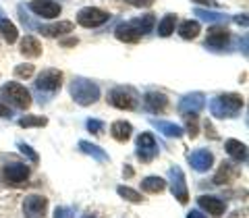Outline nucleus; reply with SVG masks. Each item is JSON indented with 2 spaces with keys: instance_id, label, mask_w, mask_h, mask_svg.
Instances as JSON below:
<instances>
[{
  "instance_id": "43",
  "label": "nucleus",
  "mask_w": 249,
  "mask_h": 218,
  "mask_svg": "<svg viewBox=\"0 0 249 218\" xmlns=\"http://www.w3.org/2000/svg\"><path fill=\"white\" fill-rule=\"evenodd\" d=\"M123 175H124V177H133V168H129V166H127V168L123 170Z\"/></svg>"
},
{
  "instance_id": "16",
  "label": "nucleus",
  "mask_w": 249,
  "mask_h": 218,
  "mask_svg": "<svg viewBox=\"0 0 249 218\" xmlns=\"http://www.w3.org/2000/svg\"><path fill=\"white\" fill-rule=\"evenodd\" d=\"M114 36H116V40H121L124 44H135V42H139V37H142L139 29L133 25V21L121 23V25L114 29Z\"/></svg>"
},
{
  "instance_id": "4",
  "label": "nucleus",
  "mask_w": 249,
  "mask_h": 218,
  "mask_svg": "<svg viewBox=\"0 0 249 218\" xmlns=\"http://www.w3.org/2000/svg\"><path fill=\"white\" fill-rule=\"evenodd\" d=\"M108 102L119 110H135L139 106V93L133 88H114L108 96Z\"/></svg>"
},
{
  "instance_id": "42",
  "label": "nucleus",
  "mask_w": 249,
  "mask_h": 218,
  "mask_svg": "<svg viewBox=\"0 0 249 218\" xmlns=\"http://www.w3.org/2000/svg\"><path fill=\"white\" fill-rule=\"evenodd\" d=\"M77 44V37H71V40H65L62 42V46H75Z\"/></svg>"
},
{
  "instance_id": "25",
  "label": "nucleus",
  "mask_w": 249,
  "mask_h": 218,
  "mask_svg": "<svg viewBox=\"0 0 249 218\" xmlns=\"http://www.w3.org/2000/svg\"><path fill=\"white\" fill-rule=\"evenodd\" d=\"M199 23L197 21H183L181 25H178V36L183 37V40H196V37L199 36Z\"/></svg>"
},
{
  "instance_id": "45",
  "label": "nucleus",
  "mask_w": 249,
  "mask_h": 218,
  "mask_svg": "<svg viewBox=\"0 0 249 218\" xmlns=\"http://www.w3.org/2000/svg\"><path fill=\"white\" fill-rule=\"evenodd\" d=\"M81 218H96V216H93V214H85V216H81Z\"/></svg>"
},
{
  "instance_id": "6",
  "label": "nucleus",
  "mask_w": 249,
  "mask_h": 218,
  "mask_svg": "<svg viewBox=\"0 0 249 218\" xmlns=\"http://www.w3.org/2000/svg\"><path fill=\"white\" fill-rule=\"evenodd\" d=\"M170 177V191H173L175 200H178L181 204H187L189 201V191H187V183H185V173L181 170V166H170L168 170Z\"/></svg>"
},
{
  "instance_id": "34",
  "label": "nucleus",
  "mask_w": 249,
  "mask_h": 218,
  "mask_svg": "<svg viewBox=\"0 0 249 218\" xmlns=\"http://www.w3.org/2000/svg\"><path fill=\"white\" fill-rule=\"evenodd\" d=\"M34 71H36L34 65H19V67H15V75H17L19 79H29V77L34 75Z\"/></svg>"
},
{
  "instance_id": "1",
  "label": "nucleus",
  "mask_w": 249,
  "mask_h": 218,
  "mask_svg": "<svg viewBox=\"0 0 249 218\" xmlns=\"http://www.w3.org/2000/svg\"><path fill=\"white\" fill-rule=\"evenodd\" d=\"M243 104L245 100L239 93H222V96H216L210 100V112L216 119H232L243 108Z\"/></svg>"
},
{
  "instance_id": "9",
  "label": "nucleus",
  "mask_w": 249,
  "mask_h": 218,
  "mask_svg": "<svg viewBox=\"0 0 249 218\" xmlns=\"http://www.w3.org/2000/svg\"><path fill=\"white\" fill-rule=\"evenodd\" d=\"M158 154V144L152 133H142L137 137V158L142 162H152Z\"/></svg>"
},
{
  "instance_id": "32",
  "label": "nucleus",
  "mask_w": 249,
  "mask_h": 218,
  "mask_svg": "<svg viewBox=\"0 0 249 218\" xmlns=\"http://www.w3.org/2000/svg\"><path fill=\"white\" fill-rule=\"evenodd\" d=\"M196 15H197V17H201L204 21H210V23H216V21H224V19H227V15L214 13V11H204V9H196Z\"/></svg>"
},
{
  "instance_id": "41",
  "label": "nucleus",
  "mask_w": 249,
  "mask_h": 218,
  "mask_svg": "<svg viewBox=\"0 0 249 218\" xmlns=\"http://www.w3.org/2000/svg\"><path fill=\"white\" fill-rule=\"evenodd\" d=\"M235 21L239 23V25H243V27H247V15H239V17H235Z\"/></svg>"
},
{
  "instance_id": "10",
  "label": "nucleus",
  "mask_w": 249,
  "mask_h": 218,
  "mask_svg": "<svg viewBox=\"0 0 249 218\" xmlns=\"http://www.w3.org/2000/svg\"><path fill=\"white\" fill-rule=\"evenodd\" d=\"M29 9L34 11L37 17H44V19H56L62 6L58 2H54V0H31L29 2Z\"/></svg>"
},
{
  "instance_id": "5",
  "label": "nucleus",
  "mask_w": 249,
  "mask_h": 218,
  "mask_svg": "<svg viewBox=\"0 0 249 218\" xmlns=\"http://www.w3.org/2000/svg\"><path fill=\"white\" fill-rule=\"evenodd\" d=\"M110 19V15L102 9H96V6H85L77 13V23L81 27H88V29H93V27H100Z\"/></svg>"
},
{
  "instance_id": "21",
  "label": "nucleus",
  "mask_w": 249,
  "mask_h": 218,
  "mask_svg": "<svg viewBox=\"0 0 249 218\" xmlns=\"http://www.w3.org/2000/svg\"><path fill=\"white\" fill-rule=\"evenodd\" d=\"M224 150H227V154L231 156L232 160H237V162H245L247 160V145L237 142V139H227Z\"/></svg>"
},
{
  "instance_id": "36",
  "label": "nucleus",
  "mask_w": 249,
  "mask_h": 218,
  "mask_svg": "<svg viewBox=\"0 0 249 218\" xmlns=\"http://www.w3.org/2000/svg\"><path fill=\"white\" fill-rule=\"evenodd\" d=\"M17 147H19V152H21L23 156H27V158H29L31 162H37V160H40V156H37L34 150H31V147H29L27 144H19Z\"/></svg>"
},
{
  "instance_id": "17",
  "label": "nucleus",
  "mask_w": 249,
  "mask_h": 218,
  "mask_svg": "<svg viewBox=\"0 0 249 218\" xmlns=\"http://www.w3.org/2000/svg\"><path fill=\"white\" fill-rule=\"evenodd\" d=\"M197 204H199L201 210H206V212L212 214V216H222L224 210H227L224 201L218 200V198H214V196H199V198H197Z\"/></svg>"
},
{
  "instance_id": "30",
  "label": "nucleus",
  "mask_w": 249,
  "mask_h": 218,
  "mask_svg": "<svg viewBox=\"0 0 249 218\" xmlns=\"http://www.w3.org/2000/svg\"><path fill=\"white\" fill-rule=\"evenodd\" d=\"M48 125V119L46 116H34V114H29V116H23V119H19V127L23 129H29V127H46Z\"/></svg>"
},
{
  "instance_id": "14",
  "label": "nucleus",
  "mask_w": 249,
  "mask_h": 218,
  "mask_svg": "<svg viewBox=\"0 0 249 218\" xmlns=\"http://www.w3.org/2000/svg\"><path fill=\"white\" fill-rule=\"evenodd\" d=\"M2 177L6 185H21L29 177V166L27 164H6L2 170Z\"/></svg>"
},
{
  "instance_id": "33",
  "label": "nucleus",
  "mask_w": 249,
  "mask_h": 218,
  "mask_svg": "<svg viewBox=\"0 0 249 218\" xmlns=\"http://www.w3.org/2000/svg\"><path fill=\"white\" fill-rule=\"evenodd\" d=\"M185 121H187V133L193 139L197 135V114H185Z\"/></svg>"
},
{
  "instance_id": "39",
  "label": "nucleus",
  "mask_w": 249,
  "mask_h": 218,
  "mask_svg": "<svg viewBox=\"0 0 249 218\" xmlns=\"http://www.w3.org/2000/svg\"><path fill=\"white\" fill-rule=\"evenodd\" d=\"M124 2H129L131 6H139V9H142V6H150L154 0H124Z\"/></svg>"
},
{
  "instance_id": "29",
  "label": "nucleus",
  "mask_w": 249,
  "mask_h": 218,
  "mask_svg": "<svg viewBox=\"0 0 249 218\" xmlns=\"http://www.w3.org/2000/svg\"><path fill=\"white\" fill-rule=\"evenodd\" d=\"M133 25L139 29V34H142V36L150 34V31L154 29V15H143V17L133 19Z\"/></svg>"
},
{
  "instance_id": "8",
  "label": "nucleus",
  "mask_w": 249,
  "mask_h": 218,
  "mask_svg": "<svg viewBox=\"0 0 249 218\" xmlns=\"http://www.w3.org/2000/svg\"><path fill=\"white\" fill-rule=\"evenodd\" d=\"M206 106V96L201 91H191L178 100V112L181 114H197Z\"/></svg>"
},
{
  "instance_id": "31",
  "label": "nucleus",
  "mask_w": 249,
  "mask_h": 218,
  "mask_svg": "<svg viewBox=\"0 0 249 218\" xmlns=\"http://www.w3.org/2000/svg\"><path fill=\"white\" fill-rule=\"evenodd\" d=\"M116 193L123 198V200H127V201H131V204H139L143 198H142V193L139 191H135V189H131V187H124V185H121L119 189H116Z\"/></svg>"
},
{
  "instance_id": "20",
  "label": "nucleus",
  "mask_w": 249,
  "mask_h": 218,
  "mask_svg": "<svg viewBox=\"0 0 249 218\" xmlns=\"http://www.w3.org/2000/svg\"><path fill=\"white\" fill-rule=\"evenodd\" d=\"M150 123L154 125L156 129L160 131L164 137H175V139H178V137H183V127H178V125H175V123H168V121H158V119H150Z\"/></svg>"
},
{
  "instance_id": "12",
  "label": "nucleus",
  "mask_w": 249,
  "mask_h": 218,
  "mask_svg": "<svg viewBox=\"0 0 249 218\" xmlns=\"http://www.w3.org/2000/svg\"><path fill=\"white\" fill-rule=\"evenodd\" d=\"M187 160H189V164L193 166V170H197V173H206V170L212 168L214 164V154L210 150H196L187 156Z\"/></svg>"
},
{
  "instance_id": "37",
  "label": "nucleus",
  "mask_w": 249,
  "mask_h": 218,
  "mask_svg": "<svg viewBox=\"0 0 249 218\" xmlns=\"http://www.w3.org/2000/svg\"><path fill=\"white\" fill-rule=\"evenodd\" d=\"M71 216H73L71 208H56V212H54V218H71Z\"/></svg>"
},
{
  "instance_id": "19",
  "label": "nucleus",
  "mask_w": 249,
  "mask_h": 218,
  "mask_svg": "<svg viewBox=\"0 0 249 218\" xmlns=\"http://www.w3.org/2000/svg\"><path fill=\"white\" fill-rule=\"evenodd\" d=\"M21 54H23V56H27V58L42 56V44H40V40L34 37V36H25L21 40Z\"/></svg>"
},
{
  "instance_id": "44",
  "label": "nucleus",
  "mask_w": 249,
  "mask_h": 218,
  "mask_svg": "<svg viewBox=\"0 0 249 218\" xmlns=\"http://www.w3.org/2000/svg\"><path fill=\"white\" fill-rule=\"evenodd\" d=\"M193 2H197V4H210L212 0H193Z\"/></svg>"
},
{
  "instance_id": "11",
  "label": "nucleus",
  "mask_w": 249,
  "mask_h": 218,
  "mask_svg": "<svg viewBox=\"0 0 249 218\" xmlns=\"http://www.w3.org/2000/svg\"><path fill=\"white\" fill-rule=\"evenodd\" d=\"M46 208H48V200L44 196H27L23 201V212L27 218H44Z\"/></svg>"
},
{
  "instance_id": "38",
  "label": "nucleus",
  "mask_w": 249,
  "mask_h": 218,
  "mask_svg": "<svg viewBox=\"0 0 249 218\" xmlns=\"http://www.w3.org/2000/svg\"><path fill=\"white\" fill-rule=\"evenodd\" d=\"M0 116H2V119H13V110L2 102V100H0Z\"/></svg>"
},
{
  "instance_id": "15",
  "label": "nucleus",
  "mask_w": 249,
  "mask_h": 218,
  "mask_svg": "<svg viewBox=\"0 0 249 218\" xmlns=\"http://www.w3.org/2000/svg\"><path fill=\"white\" fill-rule=\"evenodd\" d=\"M143 106L154 114L164 112L168 108V98L164 96V93H160V91H147L143 96Z\"/></svg>"
},
{
  "instance_id": "26",
  "label": "nucleus",
  "mask_w": 249,
  "mask_h": 218,
  "mask_svg": "<svg viewBox=\"0 0 249 218\" xmlns=\"http://www.w3.org/2000/svg\"><path fill=\"white\" fill-rule=\"evenodd\" d=\"M79 150H81L83 154L91 156V158H96L98 162H106V160H108V154H106V152H104L100 145H96V144H89V142H79Z\"/></svg>"
},
{
  "instance_id": "27",
  "label": "nucleus",
  "mask_w": 249,
  "mask_h": 218,
  "mask_svg": "<svg viewBox=\"0 0 249 218\" xmlns=\"http://www.w3.org/2000/svg\"><path fill=\"white\" fill-rule=\"evenodd\" d=\"M175 25H177V15H173V13L166 15V17L158 23V36H160V37L173 36V34H175Z\"/></svg>"
},
{
  "instance_id": "2",
  "label": "nucleus",
  "mask_w": 249,
  "mask_h": 218,
  "mask_svg": "<svg viewBox=\"0 0 249 218\" xmlns=\"http://www.w3.org/2000/svg\"><path fill=\"white\" fill-rule=\"evenodd\" d=\"M71 98L79 106H91L100 100V88L91 79L75 77V79L71 81Z\"/></svg>"
},
{
  "instance_id": "28",
  "label": "nucleus",
  "mask_w": 249,
  "mask_h": 218,
  "mask_svg": "<svg viewBox=\"0 0 249 218\" xmlns=\"http://www.w3.org/2000/svg\"><path fill=\"white\" fill-rule=\"evenodd\" d=\"M0 34L4 36V40L9 44H15V42H17V37H19L17 27H15L9 19H2V17H0Z\"/></svg>"
},
{
  "instance_id": "22",
  "label": "nucleus",
  "mask_w": 249,
  "mask_h": 218,
  "mask_svg": "<svg viewBox=\"0 0 249 218\" xmlns=\"http://www.w3.org/2000/svg\"><path fill=\"white\" fill-rule=\"evenodd\" d=\"M110 133L116 142H129L131 133H133V127H131V123H127V121H116L110 125Z\"/></svg>"
},
{
  "instance_id": "7",
  "label": "nucleus",
  "mask_w": 249,
  "mask_h": 218,
  "mask_svg": "<svg viewBox=\"0 0 249 218\" xmlns=\"http://www.w3.org/2000/svg\"><path fill=\"white\" fill-rule=\"evenodd\" d=\"M36 88L40 91H48V93H54L62 88V73L58 69H46L37 75L36 79Z\"/></svg>"
},
{
  "instance_id": "3",
  "label": "nucleus",
  "mask_w": 249,
  "mask_h": 218,
  "mask_svg": "<svg viewBox=\"0 0 249 218\" xmlns=\"http://www.w3.org/2000/svg\"><path fill=\"white\" fill-rule=\"evenodd\" d=\"M0 93L6 98V102H9L13 108H19V110H27L31 106V93L23 88L21 83H15V81H9L2 85V90Z\"/></svg>"
},
{
  "instance_id": "24",
  "label": "nucleus",
  "mask_w": 249,
  "mask_h": 218,
  "mask_svg": "<svg viewBox=\"0 0 249 218\" xmlns=\"http://www.w3.org/2000/svg\"><path fill=\"white\" fill-rule=\"evenodd\" d=\"M142 189L145 193H162L166 189V181L162 177H145L142 181Z\"/></svg>"
},
{
  "instance_id": "40",
  "label": "nucleus",
  "mask_w": 249,
  "mask_h": 218,
  "mask_svg": "<svg viewBox=\"0 0 249 218\" xmlns=\"http://www.w3.org/2000/svg\"><path fill=\"white\" fill-rule=\"evenodd\" d=\"M187 218H208V216L201 212V210H191V212L187 214Z\"/></svg>"
},
{
  "instance_id": "23",
  "label": "nucleus",
  "mask_w": 249,
  "mask_h": 218,
  "mask_svg": "<svg viewBox=\"0 0 249 218\" xmlns=\"http://www.w3.org/2000/svg\"><path fill=\"white\" fill-rule=\"evenodd\" d=\"M239 175V170L232 166V164H229V162H222L220 164V170L214 175V185H222V183H231L232 179H235Z\"/></svg>"
},
{
  "instance_id": "13",
  "label": "nucleus",
  "mask_w": 249,
  "mask_h": 218,
  "mask_svg": "<svg viewBox=\"0 0 249 218\" xmlns=\"http://www.w3.org/2000/svg\"><path fill=\"white\" fill-rule=\"evenodd\" d=\"M229 40H231V31L227 27H212L208 31V37H206V48L222 50L224 46L229 44Z\"/></svg>"
},
{
  "instance_id": "35",
  "label": "nucleus",
  "mask_w": 249,
  "mask_h": 218,
  "mask_svg": "<svg viewBox=\"0 0 249 218\" xmlns=\"http://www.w3.org/2000/svg\"><path fill=\"white\" fill-rule=\"evenodd\" d=\"M88 131L93 135H100L104 131V123L102 121H98V119H89L88 121Z\"/></svg>"
},
{
  "instance_id": "18",
  "label": "nucleus",
  "mask_w": 249,
  "mask_h": 218,
  "mask_svg": "<svg viewBox=\"0 0 249 218\" xmlns=\"http://www.w3.org/2000/svg\"><path fill=\"white\" fill-rule=\"evenodd\" d=\"M73 27L75 25L71 21H58V23H50V25H40V34L46 37H58L65 34H71Z\"/></svg>"
}]
</instances>
